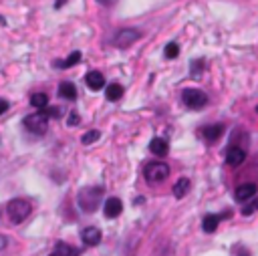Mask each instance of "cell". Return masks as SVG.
Returning <instances> with one entry per match:
<instances>
[{
    "mask_svg": "<svg viewBox=\"0 0 258 256\" xmlns=\"http://www.w3.org/2000/svg\"><path fill=\"white\" fill-rule=\"evenodd\" d=\"M81 238L87 246H97L101 242V230L95 228V226H87L81 232Z\"/></svg>",
    "mask_w": 258,
    "mask_h": 256,
    "instance_id": "10",
    "label": "cell"
},
{
    "mask_svg": "<svg viewBox=\"0 0 258 256\" xmlns=\"http://www.w3.org/2000/svg\"><path fill=\"white\" fill-rule=\"evenodd\" d=\"M182 101L186 103V107H190V109H202L204 105L208 103V97L200 89H186L182 93Z\"/></svg>",
    "mask_w": 258,
    "mask_h": 256,
    "instance_id": "5",
    "label": "cell"
},
{
    "mask_svg": "<svg viewBox=\"0 0 258 256\" xmlns=\"http://www.w3.org/2000/svg\"><path fill=\"white\" fill-rule=\"evenodd\" d=\"M97 2L103 4V6H113V4L117 2V0H97Z\"/></svg>",
    "mask_w": 258,
    "mask_h": 256,
    "instance_id": "27",
    "label": "cell"
},
{
    "mask_svg": "<svg viewBox=\"0 0 258 256\" xmlns=\"http://www.w3.org/2000/svg\"><path fill=\"white\" fill-rule=\"evenodd\" d=\"M218 224H220V216H216V214H208V216H204V220H202V228H204V232H208V234L216 232Z\"/></svg>",
    "mask_w": 258,
    "mask_h": 256,
    "instance_id": "17",
    "label": "cell"
},
{
    "mask_svg": "<svg viewBox=\"0 0 258 256\" xmlns=\"http://www.w3.org/2000/svg\"><path fill=\"white\" fill-rule=\"evenodd\" d=\"M149 152H152L154 156H160V158L167 156V152H169L167 141H165V139H161V137H154L152 141H149Z\"/></svg>",
    "mask_w": 258,
    "mask_h": 256,
    "instance_id": "13",
    "label": "cell"
},
{
    "mask_svg": "<svg viewBox=\"0 0 258 256\" xmlns=\"http://www.w3.org/2000/svg\"><path fill=\"white\" fill-rule=\"evenodd\" d=\"M59 97L67 99V101H75L77 99V87H75L73 83H69V81L61 83L59 85Z\"/></svg>",
    "mask_w": 258,
    "mask_h": 256,
    "instance_id": "14",
    "label": "cell"
},
{
    "mask_svg": "<svg viewBox=\"0 0 258 256\" xmlns=\"http://www.w3.org/2000/svg\"><path fill=\"white\" fill-rule=\"evenodd\" d=\"M256 111H258V107H256Z\"/></svg>",
    "mask_w": 258,
    "mask_h": 256,
    "instance_id": "31",
    "label": "cell"
},
{
    "mask_svg": "<svg viewBox=\"0 0 258 256\" xmlns=\"http://www.w3.org/2000/svg\"><path fill=\"white\" fill-rule=\"evenodd\" d=\"M256 210H258V198H254L250 204H246V206L242 208V214H244V216H250V214H254Z\"/></svg>",
    "mask_w": 258,
    "mask_h": 256,
    "instance_id": "23",
    "label": "cell"
},
{
    "mask_svg": "<svg viewBox=\"0 0 258 256\" xmlns=\"http://www.w3.org/2000/svg\"><path fill=\"white\" fill-rule=\"evenodd\" d=\"M79 61H81V51H75V53H71L64 61H57V67H59V69H71V67L77 65Z\"/></svg>",
    "mask_w": 258,
    "mask_h": 256,
    "instance_id": "18",
    "label": "cell"
},
{
    "mask_svg": "<svg viewBox=\"0 0 258 256\" xmlns=\"http://www.w3.org/2000/svg\"><path fill=\"white\" fill-rule=\"evenodd\" d=\"M31 105H32V107H36V109H45L49 105V95L47 93H34L31 97Z\"/></svg>",
    "mask_w": 258,
    "mask_h": 256,
    "instance_id": "20",
    "label": "cell"
},
{
    "mask_svg": "<svg viewBox=\"0 0 258 256\" xmlns=\"http://www.w3.org/2000/svg\"><path fill=\"white\" fill-rule=\"evenodd\" d=\"M139 38H141L139 31H135V29H123V31H119L115 34L113 42H115V47H119V49H127L129 45H133V42L139 40Z\"/></svg>",
    "mask_w": 258,
    "mask_h": 256,
    "instance_id": "6",
    "label": "cell"
},
{
    "mask_svg": "<svg viewBox=\"0 0 258 256\" xmlns=\"http://www.w3.org/2000/svg\"><path fill=\"white\" fill-rule=\"evenodd\" d=\"M188 192H190V180L188 178H180L176 182V186H174V196L176 198H184Z\"/></svg>",
    "mask_w": 258,
    "mask_h": 256,
    "instance_id": "19",
    "label": "cell"
},
{
    "mask_svg": "<svg viewBox=\"0 0 258 256\" xmlns=\"http://www.w3.org/2000/svg\"><path fill=\"white\" fill-rule=\"evenodd\" d=\"M4 246H6V238L2 236V234H0V250H2Z\"/></svg>",
    "mask_w": 258,
    "mask_h": 256,
    "instance_id": "28",
    "label": "cell"
},
{
    "mask_svg": "<svg viewBox=\"0 0 258 256\" xmlns=\"http://www.w3.org/2000/svg\"><path fill=\"white\" fill-rule=\"evenodd\" d=\"M6 212H8V218H10L14 224H20V222H25V220L31 216L32 206H31L29 200L16 198V200H10V202H8Z\"/></svg>",
    "mask_w": 258,
    "mask_h": 256,
    "instance_id": "2",
    "label": "cell"
},
{
    "mask_svg": "<svg viewBox=\"0 0 258 256\" xmlns=\"http://www.w3.org/2000/svg\"><path fill=\"white\" fill-rule=\"evenodd\" d=\"M103 212L107 218H117L121 212H123V204L119 198H107L105 200V206H103Z\"/></svg>",
    "mask_w": 258,
    "mask_h": 256,
    "instance_id": "8",
    "label": "cell"
},
{
    "mask_svg": "<svg viewBox=\"0 0 258 256\" xmlns=\"http://www.w3.org/2000/svg\"><path fill=\"white\" fill-rule=\"evenodd\" d=\"M8 109H10V103L6 99H0V115H4Z\"/></svg>",
    "mask_w": 258,
    "mask_h": 256,
    "instance_id": "25",
    "label": "cell"
},
{
    "mask_svg": "<svg viewBox=\"0 0 258 256\" xmlns=\"http://www.w3.org/2000/svg\"><path fill=\"white\" fill-rule=\"evenodd\" d=\"M103 198V188L101 186H89V188H83L79 192V206L85 212H95L99 202Z\"/></svg>",
    "mask_w": 258,
    "mask_h": 256,
    "instance_id": "1",
    "label": "cell"
},
{
    "mask_svg": "<svg viewBox=\"0 0 258 256\" xmlns=\"http://www.w3.org/2000/svg\"><path fill=\"white\" fill-rule=\"evenodd\" d=\"M99 137H101V133H99L97 129H91V131H87V133L81 137V143H83V145H91V143L97 141Z\"/></svg>",
    "mask_w": 258,
    "mask_h": 256,
    "instance_id": "21",
    "label": "cell"
},
{
    "mask_svg": "<svg viewBox=\"0 0 258 256\" xmlns=\"http://www.w3.org/2000/svg\"><path fill=\"white\" fill-rule=\"evenodd\" d=\"M67 123H69V125H79V123H81V117H79V113H77V111H71V115H69Z\"/></svg>",
    "mask_w": 258,
    "mask_h": 256,
    "instance_id": "24",
    "label": "cell"
},
{
    "mask_svg": "<svg viewBox=\"0 0 258 256\" xmlns=\"http://www.w3.org/2000/svg\"><path fill=\"white\" fill-rule=\"evenodd\" d=\"M202 133H204L206 141H218L224 133V125H208V127H204Z\"/></svg>",
    "mask_w": 258,
    "mask_h": 256,
    "instance_id": "15",
    "label": "cell"
},
{
    "mask_svg": "<svg viewBox=\"0 0 258 256\" xmlns=\"http://www.w3.org/2000/svg\"><path fill=\"white\" fill-rule=\"evenodd\" d=\"M85 83H87V87L91 91H101L105 87V77L99 71H89L87 77H85Z\"/></svg>",
    "mask_w": 258,
    "mask_h": 256,
    "instance_id": "11",
    "label": "cell"
},
{
    "mask_svg": "<svg viewBox=\"0 0 258 256\" xmlns=\"http://www.w3.org/2000/svg\"><path fill=\"white\" fill-rule=\"evenodd\" d=\"M47 115H49V117H61V111H59L57 107H49V109H47Z\"/></svg>",
    "mask_w": 258,
    "mask_h": 256,
    "instance_id": "26",
    "label": "cell"
},
{
    "mask_svg": "<svg viewBox=\"0 0 258 256\" xmlns=\"http://www.w3.org/2000/svg\"><path fill=\"white\" fill-rule=\"evenodd\" d=\"M123 93H125V89L121 87L119 83H111L109 87L105 89V97L109 99V101H119V99L123 97Z\"/></svg>",
    "mask_w": 258,
    "mask_h": 256,
    "instance_id": "16",
    "label": "cell"
},
{
    "mask_svg": "<svg viewBox=\"0 0 258 256\" xmlns=\"http://www.w3.org/2000/svg\"><path fill=\"white\" fill-rule=\"evenodd\" d=\"M49 115L47 111H40V113H32L29 117H25V127L31 131V133H36V135H42L47 131V127H49Z\"/></svg>",
    "mask_w": 258,
    "mask_h": 256,
    "instance_id": "4",
    "label": "cell"
},
{
    "mask_svg": "<svg viewBox=\"0 0 258 256\" xmlns=\"http://www.w3.org/2000/svg\"><path fill=\"white\" fill-rule=\"evenodd\" d=\"M143 176L149 184H158V182H163L167 176H169V165L163 163V161H152L147 163L145 169H143Z\"/></svg>",
    "mask_w": 258,
    "mask_h": 256,
    "instance_id": "3",
    "label": "cell"
},
{
    "mask_svg": "<svg viewBox=\"0 0 258 256\" xmlns=\"http://www.w3.org/2000/svg\"><path fill=\"white\" fill-rule=\"evenodd\" d=\"M4 23H6V20H4L2 16H0V25H4Z\"/></svg>",
    "mask_w": 258,
    "mask_h": 256,
    "instance_id": "30",
    "label": "cell"
},
{
    "mask_svg": "<svg viewBox=\"0 0 258 256\" xmlns=\"http://www.w3.org/2000/svg\"><path fill=\"white\" fill-rule=\"evenodd\" d=\"M256 192H258V186L256 184H242L236 188L234 192V198L238 200V202H246V200H252L256 196Z\"/></svg>",
    "mask_w": 258,
    "mask_h": 256,
    "instance_id": "7",
    "label": "cell"
},
{
    "mask_svg": "<svg viewBox=\"0 0 258 256\" xmlns=\"http://www.w3.org/2000/svg\"><path fill=\"white\" fill-rule=\"evenodd\" d=\"M79 254H81V250L67 244V242H57L51 252V256H79Z\"/></svg>",
    "mask_w": 258,
    "mask_h": 256,
    "instance_id": "12",
    "label": "cell"
},
{
    "mask_svg": "<svg viewBox=\"0 0 258 256\" xmlns=\"http://www.w3.org/2000/svg\"><path fill=\"white\" fill-rule=\"evenodd\" d=\"M64 2H67V0H57V2H55V8H61Z\"/></svg>",
    "mask_w": 258,
    "mask_h": 256,
    "instance_id": "29",
    "label": "cell"
},
{
    "mask_svg": "<svg viewBox=\"0 0 258 256\" xmlns=\"http://www.w3.org/2000/svg\"><path fill=\"white\" fill-rule=\"evenodd\" d=\"M180 55V47L176 45V42H169V45L165 47V59H176Z\"/></svg>",
    "mask_w": 258,
    "mask_h": 256,
    "instance_id": "22",
    "label": "cell"
},
{
    "mask_svg": "<svg viewBox=\"0 0 258 256\" xmlns=\"http://www.w3.org/2000/svg\"><path fill=\"white\" fill-rule=\"evenodd\" d=\"M246 160V152L242 147H238V145H234V147H230L228 152H226V163L228 165H240L242 161Z\"/></svg>",
    "mask_w": 258,
    "mask_h": 256,
    "instance_id": "9",
    "label": "cell"
}]
</instances>
